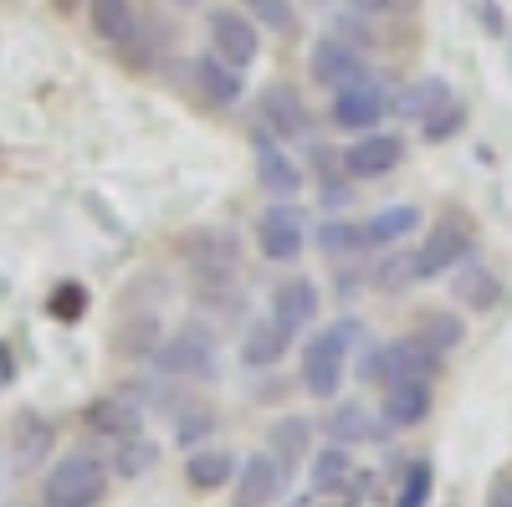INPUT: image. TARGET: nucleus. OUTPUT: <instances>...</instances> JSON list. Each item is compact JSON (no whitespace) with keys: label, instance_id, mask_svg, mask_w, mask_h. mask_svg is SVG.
<instances>
[{"label":"nucleus","instance_id":"nucleus-1","mask_svg":"<svg viewBox=\"0 0 512 507\" xmlns=\"http://www.w3.org/2000/svg\"><path fill=\"white\" fill-rule=\"evenodd\" d=\"M364 323L359 318H333L328 328H318L308 344H303V390L313 400H333L338 390H344V374H349V354L359 344Z\"/></svg>","mask_w":512,"mask_h":507},{"label":"nucleus","instance_id":"nucleus-2","mask_svg":"<svg viewBox=\"0 0 512 507\" xmlns=\"http://www.w3.org/2000/svg\"><path fill=\"white\" fill-rule=\"evenodd\" d=\"M108 497V456L93 446H72L52 461L41 482V507H98Z\"/></svg>","mask_w":512,"mask_h":507},{"label":"nucleus","instance_id":"nucleus-3","mask_svg":"<svg viewBox=\"0 0 512 507\" xmlns=\"http://www.w3.org/2000/svg\"><path fill=\"white\" fill-rule=\"evenodd\" d=\"M88 21H93V36L108 52H118L128 67L154 62V36H149L139 0H88Z\"/></svg>","mask_w":512,"mask_h":507},{"label":"nucleus","instance_id":"nucleus-4","mask_svg":"<svg viewBox=\"0 0 512 507\" xmlns=\"http://www.w3.org/2000/svg\"><path fill=\"white\" fill-rule=\"evenodd\" d=\"M149 364L164 379H216L221 374V344H216V333H210V323H185L180 333L159 338Z\"/></svg>","mask_w":512,"mask_h":507},{"label":"nucleus","instance_id":"nucleus-5","mask_svg":"<svg viewBox=\"0 0 512 507\" xmlns=\"http://www.w3.org/2000/svg\"><path fill=\"white\" fill-rule=\"evenodd\" d=\"M185 262H190V277L200 282V298H216L231 308V282H236V267H241V246L231 231H216L205 226L195 236H185Z\"/></svg>","mask_w":512,"mask_h":507},{"label":"nucleus","instance_id":"nucleus-6","mask_svg":"<svg viewBox=\"0 0 512 507\" xmlns=\"http://www.w3.org/2000/svg\"><path fill=\"white\" fill-rule=\"evenodd\" d=\"M364 379H374V385H405V379H436L441 374V354L425 344L420 333H400V338H390V344H379L369 359H364V369H359Z\"/></svg>","mask_w":512,"mask_h":507},{"label":"nucleus","instance_id":"nucleus-7","mask_svg":"<svg viewBox=\"0 0 512 507\" xmlns=\"http://www.w3.org/2000/svg\"><path fill=\"white\" fill-rule=\"evenodd\" d=\"M328 118H333V129H344V134H369V129H379V123L390 118V88H384V77L364 72L359 82L338 88L333 103H328Z\"/></svg>","mask_w":512,"mask_h":507},{"label":"nucleus","instance_id":"nucleus-8","mask_svg":"<svg viewBox=\"0 0 512 507\" xmlns=\"http://www.w3.org/2000/svg\"><path fill=\"white\" fill-rule=\"evenodd\" d=\"M472 257H477V231L466 226V221H456V216L436 221L431 231H425V241L415 246V262H420V282H431V277H446V272L466 267Z\"/></svg>","mask_w":512,"mask_h":507},{"label":"nucleus","instance_id":"nucleus-9","mask_svg":"<svg viewBox=\"0 0 512 507\" xmlns=\"http://www.w3.org/2000/svg\"><path fill=\"white\" fill-rule=\"evenodd\" d=\"M256 246H262V257L267 262H297L308 251V216H303V205H292V200H272L262 216H256Z\"/></svg>","mask_w":512,"mask_h":507},{"label":"nucleus","instance_id":"nucleus-10","mask_svg":"<svg viewBox=\"0 0 512 507\" xmlns=\"http://www.w3.org/2000/svg\"><path fill=\"white\" fill-rule=\"evenodd\" d=\"M364 72H369L364 47H354V41L338 36V31L318 36L313 47H308V77H313V88H323V93L349 88V82H359Z\"/></svg>","mask_w":512,"mask_h":507},{"label":"nucleus","instance_id":"nucleus-11","mask_svg":"<svg viewBox=\"0 0 512 507\" xmlns=\"http://www.w3.org/2000/svg\"><path fill=\"white\" fill-rule=\"evenodd\" d=\"M338 164L354 185H369V180H384L405 164V139L400 134H384V129H369V134H354L349 149H338Z\"/></svg>","mask_w":512,"mask_h":507},{"label":"nucleus","instance_id":"nucleus-12","mask_svg":"<svg viewBox=\"0 0 512 507\" xmlns=\"http://www.w3.org/2000/svg\"><path fill=\"white\" fill-rule=\"evenodd\" d=\"M205 31H210V52H216L221 62H231L236 72H246L256 57H262V26H256L241 6H221V11H210Z\"/></svg>","mask_w":512,"mask_h":507},{"label":"nucleus","instance_id":"nucleus-13","mask_svg":"<svg viewBox=\"0 0 512 507\" xmlns=\"http://www.w3.org/2000/svg\"><path fill=\"white\" fill-rule=\"evenodd\" d=\"M256 118H262V134H272L277 144L287 139H308L313 134V118H308V103L292 82H267L262 98H256Z\"/></svg>","mask_w":512,"mask_h":507},{"label":"nucleus","instance_id":"nucleus-14","mask_svg":"<svg viewBox=\"0 0 512 507\" xmlns=\"http://www.w3.org/2000/svg\"><path fill=\"white\" fill-rule=\"evenodd\" d=\"M369 472L354 467V451L328 441L323 451H313V472H308V492H323V497H369Z\"/></svg>","mask_w":512,"mask_h":507},{"label":"nucleus","instance_id":"nucleus-15","mask_svg":"<svg viewBox=\"0 0 512 507\" xmlns=\"http://www.w3.org/2000/svg\"><path fill=\"white\" fill-rule=\"evenodd\" d=\"M436 410V395H431V379H405V385H390L379 400V426L384 436H395V431H415L425 426Z\"/></svg>","mask_w":512,"mask_h":507},{"label":"nucleus","instance_id":"nucleus-16","mask_svg":"<svg viewBox=\"0 0 512 507\" xmlns=\"http://www.w3.org/2000/svg\"><path fill=\"white\" fill-rule=\"evenodd\" d=\"M282 482H287V472L277 467V456H272V451H251V456L241 461V472H236V497H231V507H272V502L282 497Z\"/></svg>","mask_w":512,"mask_h":507},{"label":"nucleus","instance_id":"nucleus-17","mask_svg":"<svg viewBox=\"0 0 512 507\" xmlns=\"http://www.w3.org/2000/svg\"><path fill=\"white\" fill-rule=\"evenodd\" d=\"M190 88H195L210 108H236V103L246 98L241 72H236L231 62H221L216 52H205V57H195V62H190Z\"/></svg>","mask_w":512,"mask_h":507},{"label":"nucleus","instance_id":"nucleus-18","mask_svg":"<svg viewBox=\"0 0 512 507\" xmlns=\"http://www.w3.org/2000/svg\"><path fill=\"white\" fill-rule=\"evenodd\" d=\"M256 180H262V190H267L272 200H292L297 190H303L308 175L287 159V149H282L272 134H256Z\"/></svg>","mask_w":512,"mask_h":507},{"label":"nucleus","instance_id":"nucleus-19","mask_svg":"<svg viewBox=\"0 0 512 507\" xmlns=\"http://www.w3.org/2000/svg\"><path fill=\"white\" fill-rule=\"evenodd\" d=\"M323 313V298H318V282L313 277H287L282 287H272V318L287 323L292 333L313 328Z\"/></svg>","mask_w":512,"mask_h":507},{"label":"nucleus","instance_id":"nucleus-20","mask_svg":"<svg viewBox=\"0 0 512 507\" xmlns=\"http://www.w3.org/2000/svg\"><path fill=\"white\" fill-rule=\"evenodd\" d=\"M292 328L287 323H277L272 313L267 318H256L246 333H241V364L246 369H277L282 359H287V349H292Z\"/></svg>","mask_w":512,"mask_h":507},{"label":"nucleus","instance_id":"nucleus-21","mask_svg":"<svg viewBox=\"0 0 512 507\" xmlns=\"http://www.w3.org/2000/svg\"><path fill=\"white\" fill-rule=\"evenodd\" d=\"M82 420H88L93 436L123 441V436H139L144 431V405H134L128 395H98L88 410H82Z\"/></svg>","mask_w":512,"mask_h":507},{"label":"nucleus","instance_id":"nucleus-22","mask_svg":"<svg viewBox=\"0 0 512 507\" xmlns=\"http://www.w3.org/2000/svg\"><path fill=\"white\" fill-rule=\"evenodd\" d=\"M236 472H241V456L231 446H216V441H205V446H195L185 456V482L195 492H221Z\"/></svg>","mask_w":512,"mask_h":507},{"label":"nucleus","instance_id":"nucleus-23","mask_svg":"<svg viewBox=\"0 0 512 507\" xmlns=\"http://www.w3.org/2000/svg\"><path fill=\"white\" fill-rule=\"evenodd\" d=\"M456 93H451V82L446 77H415V82H405L400 93H390V113L395 118H405V123H425L441 103H451Z\"/></svg>","mask_w":512,"mask_h":507},{"label":"nucleus","instance_id":"nucleus-24","mask_svg":"<svg viewBox=\"0 0 512 507\" xmlns=\"http://www.w3.org/2000/svg\"><path fill=\"white\" fill-rule=\"evenodd\" d=\"M52 446H57V426H52L47 415H36V410L16 415V431H11V451H16V467H21V472H36L41 461L52 456Z\"/></svg>","mask_w":512,"mask_h":507},{"label":"nucleus","instance_id":"nucleus-25","mask_svg":"<svg viewBox=\"0 0 512 507\" xmlns=\"http://www.w3.org/2000/svg\"><path fill=\"white\" fill-rule=\"evenodd\" d=\"M451 298H456L461 308H472V313H492V308L502 303V277H497L492 267H482V262H466V267H456V277H451Z\"/></svg>","mask_w":512,"mask_h":507},{"label":"nucleus","instance_id":"nucleus-26","mask_svg":"<svg viewBox=\"0 0 512 507\" xmlns=\"http://www.w3.org/2000/svg\"><path fill=\"white\" fill-rule=\"evenodd\" d=\"M415 231H420V205H384V210H374V216L364 221V241L374 251H390V246L410 241Z\"/></svg>","mask_w":512,"mask_h":507},{"label":"nucleus","instance_id":"nucleus-27","mask_svg":"<svg viewBox=\"0 0 512 507\" xmlns=\"http://www.w3.org/2000/svg\"><path fill=\"white\" fill-rule=\"evenodd\" d=\"M384 426H379V415L359 400H344V405H333L328 410V441L338 446H364V441H379Z\"/></svg>","mask_w":512,"mask_h":507},{"label":"nucleus","instance_id":"nucleus-28","mask_svg":"<svg viewBox=\"0 0 512 507\" xmlns=\"http://www.w3.org/2000/svg\"><path fill=\"white\" fill-rule=\"evenodd\" d=\"M267 451L277 456V467H282V472H292L297 461L313 451V420H308V415H282V420H272Z\"/></svg>","mask_w":512,"mask_h":507},{"label":"nucleus","instance_id":"nucleus-29","mask_svg":"<svg viewBox=\"0 0 512 507\" xmlns=\"http://www.w3.org/2000/svg\"><path fill=\"white\" fill-rule=\"evenodd\" d=\"M420 282V262H415V246H390L384 257L374 262V287L379 292H405V287H415Z\"/></svg>","mask_w":512,"mask_h":507},{"label":"nucleus","instance_id":"nucleus-30","mask_svg":"<svg viewBox=\"0 0 512 507\" xmlns=\"http://www.w3.org/2000/svg\"><path fill=\"white\" fill-rule=\"evenodd\" d=\"M159 461V446L139 431V436H123V441H113V451H108V467L118 472V477H144L149 467Z\"/></svg>","mask_w":512,"mask_h":507},{"label":"nucleus","instance_id":"nucleus-31","mask_svg":"<svg viewBox=\"0 0 512 507\" xmlns=\"http://www.w3.org/2000/svg\"><path fill=\"white\" fill-rule=\"evenodd\" d=\"M318 251H328V257H359V251H369L364 241V221H323L313 231Z\"/></svg>","mask_w":512,"mask_h":507},{"label":"nucleus","instance_id":"nucleus-32","mask_svg":"<svg viewBox=\"0 0 512 507\" xmlns=\"http://www.w3.org/2000/svg\"><path fill=\"white\" fill-rule=\"evenodd\" d=\"M415 333H420V338H425V344H431L436 354H446V349H456V344H461V338H466V328H461V318H456V313H436V308L415 318Z\"/></svg>","mask_w":512,"mask_h":507},{"label":"nucleus","instance_id":"nucleus-33","mask_svg":"<svg viewBox=\"0 0 512 507\" xmlns=\"http://www.w3.org/2000/svg\"><path fill=\"white\" fill-rule=\"evenodd\" d=\"M113 349H118L123 359H149V354L159 349V318H128L123 333L113 338Z\"/></svg>","mask_w":512,"mask_h":507},{"label":"nucleus","instance_id":"nucleus-34","mask_svg":"<svg viewBox=\"0 0 512 507\" xmlns=\"http://www.w3.org/2000/svg\"><path fill=\"white\" fill-rule=\"evenodd\" d=\"M241 11L262 31H277V36L297 31V6H292V0H241Z\"/></svg>","mask_w":512,"mask_h":507},{"label":"nucleus","instance_id":"nucleus-35","mask_svg":"<svg viewBox=\"0 0 512 507\" xmlns=\"http://www.w3.org/2000/svg\"><path fill=\"white\" fill-rule=\"evenodd\" d=\"M210 431H216V415H210L205 405H180V410H175V441H180L185 451L205 446Z\"/></svg>","mask_w":512,"mask_h":507},{"label":"nucleus","instance_id":"nucleus-36","mask_svg":"<svg viewBox=\"0 0 512 507\" xmlns=\"http://www.w3.org/2000/svg\"><path fill=\"white\" fill-rule=\"evenodd\" d=\"M461 129H466V103L451 98V103H441L431 118L420 123V139H425V144H446V139H456Z\"/></svg>","mask_w":512,"mask_h":507},{"label":"nucleus","instance_id":"nucleus-37","mask_svg":"<svg viewBox=\"0 0 512 507\" xmlns=\"http://www.w3.org/2000/svg\"><path fill=\"white\" fill-rule=\"evenodd\" d=\"M431 487H436V467L431 461H410L405 467V477H400V497H395V507H425L431 502Z\"/></svg>","mask_w":512,"mask_h":507},{"label":"nucleus","instance_id":"nucleus-38","mask_svg":"<svg viewBox=\"0 0 512 507\" xmlns=\"http://www.w3.org/2000/svg\"><path fill=\"white\" fill-rule=\"evenodd\" d=\"M47 308H52L57 323H77L82 313H88V292H82V282H62L52 298H47Z\"/></svg>","mask_w":512,"mask_h":507},{"label":"nucleus","instance_id":"nucleus-39","mask_svg":"<svg viewBox=\"0 0 512 507\" xmlns=\"http://www.w3.org/2000/svg\"><path fill=\"white\" fill-rule=\"evenodd\" d=\"M344 6H349L354 16H384V11H395L400 0H344Z\"/></svg>","mask_w":512,"mask_h":507},{"label":"nucleus","instance_id":"nucleus-40","mask_svg":"<svg viewBox=\"0 0 512 507\" xmlns=\"http://www.w3.org/2000/svg\"><path fill=\"white\" fill-rule=\"evenodd\" d=\"M292 507H359L354 497H323V492H308V497H297Z\"/></svg>","mask_w":512,"mask_h":507},{"label":"nucleus","instance_id":"nucleus-41","mask_svg":"<svg viewBox=\"0 0 512 507\" xmlns=\"http://www.w3.org/2000/svg\"><path fill=\"white\" fill-rule=\"evenodd\" d=\"M487 507H512V477H507V472L492 482V492H487Z\"/></svg>","mask_w":512,"mask_h":507},{"label":"nucleus","instance_id":"nucleus-42","mask_svg":"<svg viewBox=\"0 0 512 507\" xmlns=\"http://www.w3.org/2000/svg\"><path fill=\"white\" fill-rule=\"evenodd\" d=\"M72 6H82V0H57V11H72Z\"/></svg>","mask_w":512,"mask_h":507},{"label":"nucleus","instance_id":"nucleus-43","mask_svg":"<svg viewBox=\"0 0 512 507\" xmlns=\"http://www.w3.org/2000/svg\"><path fill=\"white\" fill-rule=\"evenodd\" d=\"M175 6H180V11H195V6H200V0H175Z\"/></svg>","mask_w":512,"mask_h":507},{"label":"nucleus","instance_id":"nucleus-44","mask_svg":"<svg viewBox=\"0 0 512 507\" xmlns=\"http://www.w3.org/2000/svg\"><path fill=\"white\" fill-rule=\"evenodd\" d=\"M313 6H328V0H313Z\"/></svg>","mask_w":512,"mask_h":507}]
</instances>
